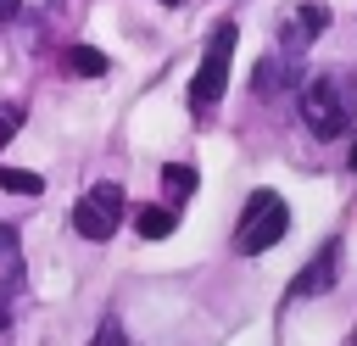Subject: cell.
I'll return each mask as SVG.
<instances>
[{
	"label": "cell",
	"instance_id": "obj_17",
	"mask_svg": "<svg viewBox=\"0 0 357 346\" xmlns=\"http://www.w3.org/2000/svg\"><path fill=\"white\" fill-rule=\"evenodd\" d=\"M346 162H351V167H357V145H351V156H346Z\"/></svg>",
	"mask_w": 357,
	"mask_h": 346
},
{
	"label": "cell",
	"instance_id": "obj_1",
	"mask_svg": "<svg viewBox=\"0 0 357 346\" xmlns=\"http://www.w3.org/2000/svg\"><path fill=\"white\" fill-rule=\"evenodd\" d=\"M301 123L318 140H340L357 128V78L351 73H318L301 84Z\"/></svg>",
	"mask_w": 357,
	"mask_h": 346
},
{
	"label": "cell",
	"instance_id": "obj_4",
	"mask_svg": "<svg viewBox=\"0 0 357 346\" xmlns=\"http://www.w3.org/2000/svg\"><path fill=\"white\" fill-rule=\"evenodd\" d=\"M123 223V184H89L73 206V229L84 240H112Z\"/></svg>",
	"mask_w": 357,
	"mask_h": 346
},
{
	"label": "cell",
	"instance_id": "obj_7",
	"mask_svg": "<svg viewBox=\"0 0 357 346\" xmlns=\"http://www.w3.org/2000/svg\"><path fill=\"white\" fill-rule=\"evenodd\" d=\"M335 273H340V240H324L318 257L290 279V296H324V290L335 285Z\"/></svg>",
	"mask_w": 357,
	"mask_h": 346
},
{
	"label": "cell",
	"instance_id": "obj_13",
	"mask_svg": "<svg viewBox=\"0 0 357 346\" xmlns=\"http://www.w3.org/2000/svg\"><path fill=\"white\" fill-rule=\"evenodd\" d=\"M89 346H128V335H123V324H117V318H106V324L95 329V340H89Z\"/></svg>",
	"mask_w": 357,
	"mask_h": 346
},
{
	"label": "cell",
	"instance_id": "obj_2",
	"mask_svg": "<svg viewBox=\"0 0 357 346\" xmlns=\"http://www.w3.org/2000/svg\"><path fill=\"white\" fill-rule=\"evenodd\" d=\"M284 229H290V206H284V195H273V190H251V195H245V212H240V223H234V251H240V257H257V251L279 246Z\"/></svg>",
	"mask_w": 357,
	"mask_h": 346
},
{
	"label": "cell",
	"instance_id": "obj_8",
	"mask_svg": "<svg viewBox=\"0 0 357 346\" xmlns=\"http://www.w3.org/2000/svg\"><path fill=\"white\" fill-rule=\"evenodd\" d=\"M173 223H178V212H173V206H139V212H134V229H139L145 240L173 234Z\"/></svg>",
	"mask_w": 357,
	"mask_h": 346
},
{
	"label": "cell",
	"instance_id": "obj_9",
	"mask_svg": "<svg viewBox=\"0 0 357 346\" xmlns=\"http://www.w3.org/2000/svg\"><path fill=\"white\" fill-rule=\"evenodd\" d=\"M61 67L78 73V78H100V73H106V56H100L95 45H73V50L61 56Z\"/></svg>",
	"mask_w": 357,
	"mask_h": 346
},
{
	"label": "cell",
	"instance_id": "obj_14",
	"mask_svg": "<svg viewBox=\"0 0 357 346\" xmlns=\"http://www.w3.org/2000/svg\"><path fill=\"white\" fill-rule=\"evenodd\" d=\"M11 307H17V279L6 273V279H0V329L11 324Z\"/></svg>",
	"mask_w": 357,
	"mask_h": 346
},
{
	"label": "cell",
	"instance_id": "obj_5",
	"mask_svg": "<svg viewBox=\"0 0 357 346\" xmlns=\"http://www.w3.org/2000/svg\"><path fill=\"white\" fill-rule=\"evenodd\" d=\"M329 28V6L324 0H290V6H279V17H273V33H279V50H312V39Z\"/></svg>",
	"mask_w": 357,
	"mask_h": 346
},
{
	"label": "cell",
	"instance_id": "obj_16",
	"mask_svg": "<svg viewBox=\"0 0 357 346\" xmlns=\"http://www.w3.org/2000/svg\"><path fill=\"white\" fill-rule=\"evenodd\" d=\"M17 6H22V0H0V17H11V11H17Z\"/></svg>",
	"mask_w": 357,
	"mask_h": 346
},
{
	"label": "cell",
	"instance_id": "obj_11",
	"mask_svg": "<svg viewBox=\"0 0 357 346\" xmlns=\"http://www.w3.org/2000/svg\"><path fill=\"white\" fill-rule=\"evenodd\" d=\"M162 184H167V195H178V201H184V195L195 190V167H184V162H167V167H162Z\"/></svg>",
	"mask_w": 357,
	"mask_h": 346
},
{
	"label": "cell",
	"instance_id": "obj_6",
	"mask_svg": "<svg viewBox=\"0 0 357 346\" xmlns=\"http://www.w3.org/2000/svg\"><path fill=\"white\" fill-rule=\"evenodd\" d=\"M290 84H301V56L273 45V50L257 61V73H251V89H257V95H279V89H290Z\"/></svg>",
	"mask_w": 357,
	"mask_h": 346
},
{
	"label": "cell",
	"instance_id": "obj_18",
	"mask_svg": "<svg viewBox=\"0 0 357 346\" xmlns=\"http://www.w3.org/2000/svg\"><path fill=\"white\" fill-rule=\"evenodd\" d=\"M162 6H184V0H162Z\"/></svg>",
	"mask_w": 357,
	"mask_h": 346
},
{
	"label": "cell",
	"instance_id": "obj_15",
	"mask_svg": "<svg viewBox=\"0 0 357 346\" xmlns=\"http://www.w3.org/2000/svg\"><path fill=\"white\" fill-rule=\"evenodd\" d=\"M11 128H17V112H0V145L11 140Z\"/></svg>",
	"mask_w": 357,
	"mask_h": 346
},
{
	"label": "cell",
	"instance_id": "obj_12",
	"mask_svg": "<svg viewBox=\"0 0 357 346\" xmlns=\"http://www.w3.org/2000/svg\"><path fill=\"white\" fill-rule=\"evenodd\" d=\"M17 268H22V246H17V234L0 223V273H11V279H17Z\"/></svg>",
	"mask_w": 357,
	"mask_h": 346
},
{
	"label": "cell",
	"instance_id": "obj_10",
	"mask_svg": "<svg viewBox=\"0 0 357 346\" xmlns=\"http://www.w3.org/2000/svg\"><path fill=\"white\" fill-rule=\"evenodd\" d=\"M0 190H11V195H39V190H45V179H39V173H28V167H0Z\"/></svg>",
	"mask_w": 357,
	"mask_h": 346
},
{
	"label": "cell",
	"instance_id": "obj_3",
	"mask_svg": "<svg viewBox=\"0 0 357 346\" xmlns=\"http://www.w3.org/2000/svg\"><path fill=\"white\" fill-rule=\"evenodd\" d=\"M234 39H240V28H234V22H218V28H212V39H206V50H201V67H195V78H190V106H195V112H206V106H218V100H223Z\"/></svg>",
	"mask_w": 357,
	"mask_h": 346
}]
</instances>
